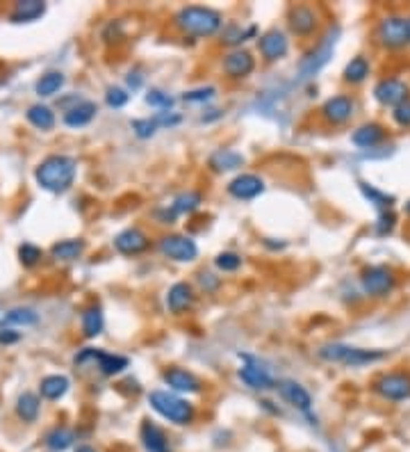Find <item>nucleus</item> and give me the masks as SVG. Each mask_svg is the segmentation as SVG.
<instances>
[{
  "label": "nucleus",
  "instance_id": "obj_36",
  "mask_svg": "<svg viewBox=\"0 0 410 452\" xmlns=\"http://www.w3.org/2000/svg\"><path fill=\"white\" fill-rule=\"evenodd\" d=\"M358 185H360V192L365 195V199H369V204H374V206L380 208V213L392 208L395 197H390V195H385V192L376 190L374 185H369V183H358Z\"/></svg>",
  "mask_w": 410,
  "mask_h": 452
},
{
  "label": "nucleus",
  "instance_id": "obj_37",
  "mask_svg": "<svg viewBox=\"0 0 410 452\" xmlns=\"http://www.w3.org/2000/svg\"><path fill=\"white\" fill-rule=\"evenodd\" d=\"M7 324H21V326H30L39 322V315L32 309H12L5 315Z\"/></svg>",
  "mask_w": 410,
  "mask_h": 452
},
{
  "label": "nucleus",
  "instance_id": "obj_39",
  "mask_svg": "<svg viewBox=\"0 0 410 452\" xmlns=\"http://www.w3.org/2000/svg\"><path fill=\"white\" fill-rule=\"evenodd\" d=\"M214 263H217V267L221 272H235L237 267L242 265V258L237 254H232V252H223V254H219L217 258H214Z\"/></svg>",
  "mask_w": 410,
  "mask_h": 452
},
{
  "label": "nucleus",
  "instance_id": "obj_23",
  "mask_svg": "<svg viewBox=\"0 0 410 452\" xmlns=\"http://www.w3.org/2000/svg\"><path fill=\"white\" fill-rule=\"evenodd\" d=\"M240 379L247 384V386H251L253 391L276 389V381H273L262 368H258V365H242V368H240Z\"/></svg>",
  "mask_w": 410,
  "mask_h": 452
},
{
  "label": "nucleus",
  "instance_id": "obj_16",
  "mask_svg": "<svg viewBox=\"0 0 410 452\" xmlns=\"http://www.w3.org/2000/svg\"><path fill=\"white\" fill-rule=\"evenodd\" d=\"M162 379L169 389L178 393H199L201 391V379L190 370L182 368H167L162 372Z\"/></svg>",
  "mask_w": 410,
  "mask_h": 452
},
{
  "label": "nucleus",
  "instance_id": "obj_12",
  "mask_svg": "<svg viewBox=\"0 0 410 452\" xmlns=\"http://www.w3.org/2000/svg\"><path fill=\"white\" fill-rule=\"evenodd\" d=\"M262 192H265V183L256 174H240L228 183V195L242 201L256 199Z\"/></svg>",
  "mask_w": 410,
  "mask_h": 452
},
{
  "label": "nucleus",
  "instance_id": "obj_20",
  "mask_svg": "<svg viewBox=\"0 0 410 452\" xmlns=\"http://www.w3.org/2000/svg\"><path fill=\"white\" fill-rule=\"evenodd\" d=\"M139 439H142V446L146 452H171L169 450V441L167 434L155 425L151 420H144L142 422V429H139Z\"/></svg>",
  "mask_w": 410,
  "mask_h": 452
},
{
  "label": "nucleus",
  "instance_id": "obj_34",
  "mask_svg": "<svg viewBox=\"0 0 410 452\" xmlns=\"http://www.w3.org/2000/svg\"><path fill=\"white\" fill-rule=\"evenodd\" d=\"M16 413L18 418L25 420V422H35L39 416V398L35 393H23L21 398L16 402Z\"/></svg>",
  "mask_w": 410,
  "mask_h": 452
},
{
  "label": "nucleus",
  "instance_id": "obj_48",
  "mask_svg": "<svg viewBox=\"0 0 410 452\" xmlns=\"http://www.w3.org/2000/svg\"><path fill=\"white\" fill-rule=\"evenodd\" d=\"M18 338H21V336H18L16 331H12V329H5V331H0V343H16Z\"/></svg>",
  "mask_w": 410,
  "mask_h": 452
},
{
  "label": "nucleus",
  "instance_id": "obj_33",
  "mask_svg": "<svg viewBox=\"0 0 410 452\" xmlns=\"http://www.w3.org/2000/svg\"><path fill=\"white\" fill-rule=\"evenodd\" d=\"M369 75V62L365 60L363 55L354 57L347 66H344V80L351 85H360Z\"/></svg>",
  "mask_w": 410,
  "mask_h": 452
},
{
  "label": "nucleus",
  "instance_id": "obj_35",
  "mask_svg": "<svg viewBox=\"0 0 410 452\" xmlns=\"http://www.w3.org/2000/svg\"><path fill=\"white\" fill-rule=\"evenodd\" d=\"M64 85V73L60 71H48L46 75H42L37 83V94L39 96H53L62 90Z\"/></svg>",
  "mask_w": 410,
  "mask_h": 452
},
{
  "label": "nucleus",
  "instance_id": "obj_14",
  "mask_svg": "<svg viewBox=\"0 0 410 452\" xmlns=\"http://www.w3.org/2000/svg\"><path fill=\"white\" fill-rule=\"evenodd\" d=\"M287 21H290L292 32L299 35V37L312 35V32H315L317 23H319V21H317V12H315L312 7H308V5H297V7H292Z\"/></svg>",
  "mask_w": 410,
  "mask_h": 452
},
{
  "label": "nucleus",
  "instance_id": "obj_27",
  "mask_svg": "<svg viewBox=\"0 0 410 452\" xmlns=\"http://www.w3.org/2000/svg\"><path fill=\"white\" fill-rule=\"evenodd\" d=\"M39 389H42V396L46 400H60L68 391V379L64 374H48V377L42 379V386Z\"/></svg>",
  "mask_w": 410,
  "mask_h": 452
},
{
  "label": "nucleus",
  "instance_id": "obj_42",
  "mask_svg": "<svg viewBox=\"0 0 410 452\" xmlns=\"http://www.w3.org/2000/svg\"><path fill=\"white\" fill-rule=\"evenodd\" d=\"M128 99H130V94L121 87H110L105 94V101L110 108H123V105L128 103Z\"/></svg>",
  "mask_w": 410,
  "mask_h": 452
},
{
  "label": "nucleus",
  "instance_id": "obj_8",
  "mask_svg": "<svg viewBox=\"0 0 410 452\" xmlns=\"http://www.w3.org/2000/svg\"><path fill=\"white\" fill-rule=\"evenodd\" d=\"M360 281H363V291L369 295V297H385L395 291V283L397 279L392 274V270H387L383 265H372L367 267L360 276Z\"/></svg>",
  "mask_w": 410,
  "mask_h": 452
},
{
  "label": "nucleus",
  "instance_id": "obj_29",
  "mask_svg": "<svg viewBox=\"0 0 410 452\" xmlns=\"http://www.w3.org/2000/svg\"><path fill=\"white\" fill-rule=\"evenodd\" d=\"M25 117L39 130H51L55 126V112L48 108V105H42V103L32 105V108L27 110Z\"/></svg>",
  "mask_w": 410,
  "mask_h": 452
},
{
  "label": "nucleus",
  "instance_id": "obj_25",
  "mask_svg": "<svg viewBox=\"0 0 410 452\" xmlns=\"http://www.w3.org/2000/svg\"><path fill=\"white\" fill-rule=\"evenodd\" d=\"M44 12H46V5L42 0H21V3H16L9 18H12L14 23H30V21H37Z\"/></svg>",
  "mask_w": 410,
  "mask_h": 452
},
{
  "label": "nucleus",
  "instance_id": "obj_26",
  "mask_svg": "<svg viewBox=\"0 0 410 452\" xmlns=\"http://www.w3.org/2000/svg\"><path fill=\"white\" fill-rule=\"evenodd\" d=\"M94 363L103 374H107V377H110V374H119V372H123L125 368H128V359H125V357H119V354H107V352H101V350H96Z\"/></svg>",
  "mask_w": 410,
  "mask_h": 452
},
{
  "label": "nucleus",
  "instance_id": "obj_7",
  "mask_svg": "<svg viewBox=\"0 0 410 452\" xmlns=\"http://www.w3.org/2000/svg\"><path fill=\"white\" fill-rule=\"evenodd\" d=\"M374 391L383 400L404 402L410 398V372H385L374 381Z\"/></svg>",
  "mask_w": 410,
  "mask_h": 452
},
{
  "label": "nucleus",
  "instance_id": "obj_44",
  "mask_svg": "<svg viewBox=\"0 0 410 452\" xmlns=\"http://www.w3.org/2000/svg\"><path fill=\"white\" fill-rule=\"evenodd\" d=\"M214 96V87H201V90H194V92H187L182 96L187 103H203V101H210Z\"/></svg>",
  "mask_w": 410,
  "mask_h": 452
},
{
  "label": "nucleus",
  "instance_id": "obj_13",
  "mask_svg": "<svg viewBox=\"0 0 410 452\" xmlns=\"http://www.w3.org/2000/svg\"><path fill=\"white\" fill-rule=\"evenodd\" d=\"M253 69H256V60H253V55L249 51H232L228 53L226 57H223V71H226L228 78H247V75L253 73Z\"/></svg>",
  "mask_w": 410,
  "mask_h": 452
},
{
  "label": "nucleus",
  "instance_id": "obj_30",
  "mask_svg": "<svg viewBox=\"0 0 410 452\" xmlns=\"http://www.w3.org/2000/svg\"><path fill=\"white\" fill-rule=\"evenodd\" d=\"M82 252H85L82 240H62V243L53 245L51 249L53 258H57V261H75Z\"/></svg>",
  "mask_w": 410,
  "mask_h": 452
},
{
  "label": "nucleus",
  "instance_id": "obj_10",
  "mask_svg": "<svg viewBox=\"0 0 410 452\" xmlns=\"http://www.w3.org/2000/svg\"><path fill=\"white\" fill-rule=\"evenodd\" d=\"M374 99L385 105V108H397L410 99V87L399 78H383L376 83L374 87Z\"/></svg>",
  "mask_w": 410,
  "mask_h": 452
},
{
  "label": "nucleus",
  "instance_id": "obj_38",
  "mask_svg": "<svg viewBox=\"0 0 410 452\" xmlns=\"http://www.w3.org/2000/svg\"><path fill=\"white\" fill-rule=\"evenodd\" d=\"M132 130H135V135L137 138H142V140H149L155 135V130H158V123H155V119H135L132 123Z\"/></svg>",
  "mask_w": 410,
  "mask_h": 452
},
{
  "label": "nucleus",
  "instance_id": "obj_50",
  "mask_svg": "<svg viewBox=\"0 0 410 452\" xmlns=\"http://www.w3.org/2000/svg\"><path fill=\"white\" fill-rule=\"evenodd\" d=\"M406 213L410 215V201H408V204H406Z\"/></svg>",
  "mask_w": 410,
  "mask_h": 452
},
{
  "label": "nucleus",
  "instance_id": "obj_51",
  "mask_svg": "<svg viewBox=\"0 0 410 452\" xmlns=\"http://www.w3.org/2000/svg\"><path fill=\"white\" fill-rule=\"evenodd\" d=\"M408 39H410V16H408Z\"/></svg>",
  "mask_w": 410,
  "mask_h": 452
},
{
  "label": "nucleus",
  "instance_id": "obj_21",
  "mask_svg": "<svg viewBox=\"0 0 410 452\" xmlns=\"http://www.w3.org/2000/svg\"><path fill=\"white\" fill-rule=\"evenodd\" d=\"M96 112H99L96 103H92V101H77L73 108H68L64 112V123H66V126H71V128H82V126H87V123H89L96 117Z\"/></svg>",
  "mask_w": 410,
  "mask_h": 452
},
{
  "label": "nucleus",
  "instance_id": "obj_19",
  "mask_svg": "<svg viewBox=\"0 0 410 452\" xmlns=\"http://www.w3.org/2000/svg\"><path fill=\"white\" fill-rule=\"evenodd\" d=\"M194 300H197V295H194L192 286L190 283H173L167 293V309L173 313V315H180L185 311H190L194 306Z\"/></svg>",
  "mask_w": 410,
  "mask_h": 452
},
{
  "label": "nucleus",
  "instance_id": "obj_22",
  "mask_svg": "<svg viewBox=\"0 0 410 452\" xmlns=\"http://www.w3.org/2000/svg\"><path fill=\"white\" fill-rule=\"evenodd\" d=\"M385 140V130L380 123H363L360 128L354 130V135H351V142L356 144L360 149H374L376 144H380Z\"/></svg>",
  "mask_w": 410,
  "mask_h": 452
},
{
  "label": "nucleus",
  "instance_id": "obj_47",
  "mask_svg": "<svg viewBox=\"0 0 410 452\" xmlns=\"http://www.w3.org/2000/svg\"><path fill=\"white\" fill-rule=\"evenodd\" d=\"M244 37H247V32H244L242 28L230 25L228 32L223 35V44H240V42H244Z\"/></svg>",
  "mask_w": 410,
  "mask_h": 452
},
{
  "label": "nucleus",
  "instance_id": "obj_3",
  "mask_svg": "<svg viewBox=\"0 0 410 452\" xmlns=\"http://www.w3.org/2000/svg\"><path fill=\"white\" fill-rule=\"evenodd\" d=\"M317 354H319V359H324L328 363H342V365H351V368L369 365V363L385 359V352H380V350H363V348H354V345H344V343H326L317 350Z\"/></svg>",
  "mask_w": 410,
  "mask_h": 452
},
{
  "label": "nucleus",
  "instance_id": "obj_9",
  "mask_svg": "<svg viewBox=\"0 0 410 452\" xmlns=\"http://www.w3.org/2000/svg\"><path fill=\"white\" fill-rule=\"evenodd\" d=\"M160 252L167 258H171V261L190 263V261H194V258L199 256V247H197V243H194L192 238L173 233V236H164L160 240Z\"/></svg>",
  "mask_w": 410,
  "mask_h": 452
},
{
  "label": "nucleus",
  "instance_id": "obj_41",
  "mask_svg": "<svg viewBox=\"0 0 410 452\" xmlns=\"http://www.w3.org/2000/svg\"><path fill=\"white\" fill-rule=\"evenodd\" d=\"M146 103L153 105V108H162V110H169L171 105H173V99L169 94H164L160 90H151L149 94H146Z\"/></svg>",
  "mask_w": 410,
  "mask_h": 452
},
{
  "label": "nucleus",
  "instance_id": "obj_17",
  "mask_svg": "<svg viewBox=\"0 0 410 452\" xmlns=\"http://www.w3.org/2000/svg\"><path fill=\"white\" fill-rule=\"evenodd\" d=\"M276 389H278V393L282 396V400L290 402V405L294 407V409L304 411V413H308V411H310V407H312V398H310V393H308L304 386H301V384L292 381V379H282V381H278V384H276Z\"/></svg>",
  "mask_w": 410,
  "mask_h": 452
},
{
  "label": "nucleus",
  "instance_id": "obj_11",
  "mask_svg": "<svg viewBox=\"0 0 410 452\" xmlns=\"http://www.w3.org/2000/svg\"><path fill=\"white\" fill-rule=\"evenodd\" d=\"M354 112H356V103H354V99H349L344 94L333 96V99H328L324 105H321V117H324L328 123H333V126L347 123L351 117H354Z\"/></svg>",
  "mask_w": 410,
  "mask_h": 452
},
{
  "label": "nucleus",
  "instance_id": "obj_2",
  "mask_svg": "<svg viewBox=\"0 0 410 452\" xmlns=\"http://www.w3.org/2000/svg\"><path fill=\"white\" fill-rule=\"evenodd\" d=\"M75 160L68 156H48L42 165L37 167L35 178L48 192H66L73 185L75 178Z\"/></svg>",
  "mask_w": 410,
  "mask_h": 452
},
{
  "label": "nucleus",
  "instance_id": "obj_1",
  "mask_svg": "<svg viewBox=\"0 0 410 452\" xmlns=\"http://www.w3.org/2000/svg\"><path fill=\"white\" fill-rule=\"evenodd\" d=\"M173 21L185 35L212 37V35H217L221 30L223 16L217 12V9L201 7V5H190V7H182L180 12L175 14Z\"/></svg>",
  "mask_w": 410,
  "mask_h": 452
},
{
  "label": "nucleus",
  "instance_id": "obj_24",
  "mask_svg": "<svg viewBox=\"0 0 410 452\" xmlns=\"http://www.w3.org/2000/svg\"><path fill=\"white\" fill-rule=\"evenodd\" d=\"M208 162L214 171H235L244 165V156L232 149H219L212 153Z\"/></svg>",
  "mask_w": 410,
  "mask_h": 452
},
{
  "label": "nucleus",
  "instance_id": "obj_6",
  "mask_svg": "<svg viewBox=\"0 0 410 452\" xmlns=\"http://www.w3.org/2000/svg\"><path fill=\"white\" fill-rule=\"evenodd\" d=\"M376 39L383 48H404L410 44L408 39V18L399 14H390L380 18L376 28Z\"/></svg>",
  "mask_w": 410,
  "mask_h": 452
},
{
  "label": "nucleus",
  "instance_id": "obj_5",
  "mask_svg": "<svg viewBox=\"0 0 410 452\" xmlns=\"http://www.w3.org/2000/svg\"><path fill=\"white\" fill-rule=\"evenodd\" d=\"M337 35H340V28H330V30L324 35V39L312 48L310 53H306L304 57H301V62L297 66V69H299L297 80H301V83L310 80V78H315L321 69H324L330 57H333L335 44H337Z\"/></svg>",
  "mask_w": 410,
  "mask_h": 452
},
{
  "label": "nucleus",
  "instance_id": "obj_18",
  "mask_svg": "<svg viewBox=\"0 0 410 452\" xmlns=\"http://www.w3.org/2000/svg\"><path fill=\"white\" fill-rule=\"evenodd\" d=\"M114 247L116 252H121L125 256H135V254H142L144 249H149V238H146V233L139 228H125L114 238Z\"/></svg>",
  "mask_w": 410,
  "mask_h": 452
},
{
  "label": "nucleus",
  "instance_id": "obj_32",
  "mask_svg": "<svg viewBox=\"0 0 410 452\" xmlns=\"http://www.w3.org/2000/svg\"><path fill=\"white\" fill-rule=\"evenodd\" d=\"M201 201L203 197L199 195V192H182V195H178L173 199V204H171V210H173V215L178 217V215H187V213H194L199 206H201Z\"/></svg>",
  "mask_w": 410,
  "mask_h": 452
},
{
  "label": "nucleus",
  "instance_id": "obj_31",
  "mask_svg": "<svg viewBox=\"0 0 410 452\" xmlns=\"http://www.w3.org/2000/svg\"><path fill=\"white\" fill-rule=\"evenodd\" d=\"M75 441V434L68 427H55L53 432L46 434V446L53 452H64L66 448H71Z\"/></svg>",
  "mask_w": 410,
  "mask_h": 452
},
{
  "label": "nucleus",
  "instance_id": "obj_40",
  "mask_svg": "<svg viewBox=\"0 0 410 452\" xmlns=\"http://www.w3.org/2000/svg\"><path fill=\"white\" fill-rule=\"evenodd\" d=\"M18 256H21V263L25 267H32V265L39 263V258H42V249L30 245V243H25V245L18 247Z\"/></svg>",
  "mask_w": 410,
  "mask_h": 452
},
{
  "label": "nucleus",
  "instance_id": "obj_15",
  "mask_svg": "<svg viewBox=\"0 0 410 452\" xmlns=\"http://www.w3.org/2000/svg\"><path fill=\"white\" fill-rule=\"evenodd\" d=\"M260 53L262 57H265L267 62H276L280 60V57H285L287 51H290V42H287V37L282 35L280 30H269L260 37Z\"/></svg>",
  "mask_w": 410,
  "mask_h": 452
},
{
  "label": "nucleus",
  "instance_id": "obj_46",
  "mask_svg": "<svg viewBox=\"0 0 410 452\" xmlns=\"http://www.w3.org/2000/svg\"><path fill=\"white\" fill-rule=\"evenodd\" d=\"M395 226V215H392V210H383V213L378 215V233L383 236V233H390Z\"/></svg>",
  "mask_w": 410,
  "mask_h": 452
},
{
  "label": "nucleus",
  "instance_id": "obj_43",
  "mask_svg": "<svg viewBox=\"0 0 410 452\" xmlns=\"http://www.w3.org/2000/svg\"><path fill=\"white\" fill-rule=\"evenodd\" d=\"M392 119L402 128H410V99L402 105H397V108L392 110Z\"/></svg>",
  "mask_w": 410,
  "mask_h": 452
},
{
  "label": "nucleus",
  "instance_id": "obj_4",
  "mask_svg": "<svg viewBox=\"0 0 410 452\" xmlns=\"http://www.w3.org/2000/svg\"><path fill=\"white\" fill-rule=\"evenodd\" d=\"M149 405L173 425H190L194 420V405L169 391H151Z\"/></svg>",
  "mask_w": 410,
  "mask_h": 452
},
{
  "label": "nucleus",
  "instance_id": "obj_45",
  "mask_svg": "<svg viewBox=\"0 0 410 452\" xmlns=\"http://www.w3.org/2000/svg\"><path fill=\"white\" fill-rule=\"evenodd\" d=\"M199 283H201V288L205 293H214L219 288V276H214V274H210V272H201L199 274Z\"/></svg>",
  "mask_w": 410,
  "mask_h": 452
},
{
  "label": "nucleus",
  "instance_id": "obj_28",
  "mask_svg": "<svg viewBox=\"0 0 410 452\" xmlns=\"http://www.w3.org/2000/svg\"><path fill=\"white\" fill-rule=\"evenodd\" d=\"M103 326H105V317H103L101 306H89V309H85L82 331H85L87 338H96L99 334H103Z\"/></svg>",
  "mask_w": 410,
  "mask_h": 452
},
{
  "label": "nucleus",
  "instance_id": "obj_49",
  "mask_svg": "<svg viewBox=\"0 0 410 452\" xmlns=\"http://www.w3.org/2000/svg\"><path fill=\"white\" fill-rule=\"evenodd\" d=\"M75 452H96L92 446H77V450Z\"/></svg>",
  "mask_w": 410,
  "mask_h": 452
}]
</instances>
